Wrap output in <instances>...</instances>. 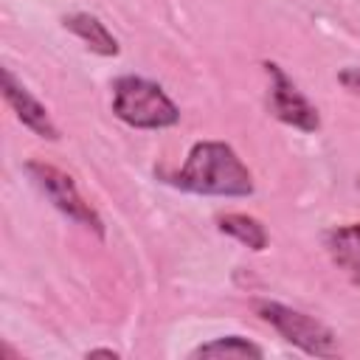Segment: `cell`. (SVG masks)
Masks as SVG:
<instances>
[{"mask_svg": "<svg viewBox=\"0 0 360 360\" xmlns=\"http://www.w3.org/2000/svg\"><path fill=\"white\" fill-rule=\"evenodd\" d=\"M166 183L194 191V194H217V197H250L253 174L239 160L233 146L222 141H197L188 149V158L177 174H166Z\"/></svg>", "mask_w": 360, "mask_h": 360, "instance_id": "cell-1", "label": "cell"}, {"mask_svg": "<svg viewBox=\"0 0 360 360\" xmlns=\"http://www.w3.org/2000/svg\"><path fill=\"white\" fill-rule=\"evenodd\" d=\"M112 112L135 129H166L180 121L177 104L160 84L141 76H121L112 84Z\"/></svg>", "mask_w": 360, "mask_h": 360, "instance_id": "cell-2", "label": "cell"}, {"mask_svg": "<svg viewBox=\"0 0 360 360\" xmlns=\"http://www.w3.org/2000/svg\"><path fill=\"white\" fill-rule=\"evenodd\" d=\"M253 309L262 321H267L284 340H290L301 352H307L312 357H332L338 352L332 329L323 326L321 321L309 318L307 312H298L278 301H256Z\"/></svg>", "mask_w": 360, "mask_h": 360, "instance_id": "cell-3", "label": "cell"}, {"mask_svg": "<svg viewBox=\"0 0 360 360\" xmlns=\"http://www.w3.org/2000/svg\"><path fill=\"white\" fill-rule=\"evenodd\" d=\"M25 172L34 180V186L53 202L56 211H62L68 219L90 228L96 236H104L101 217L96 214V208L90 202H84V197L79 194V188H76V183H73L70 174H65L62 169H56L51 163H42V160H28L25 163Z\"/></svg>", "mask_w": 360, "mask_h": 360, "instance_id": "cell-4", "label": "cell"}, {"mask_svg": "<svg viewBox=\"0 0 360 360\" xmlns=\"http://www.w3.org/2000/svg\"><path fill=\"white\" fill-rule=\"evenodd\" d=\"M264 70L270 76V110L278 121L301 129V132H315L321 127L318 110L307 101V96L295 87V82L284 73L281 65L264 62Z\"/></svg>", "mask_w": 360, "mask_h": 360, "instance_id": "cell-5", "label": "cell"}, {"mask_svg": "<svg viewBox=\"0 0 360 360\" xmlns=\"http://www.w3.org/2000/svg\"><path fill=\"white\" fill-rule=\"evenodd\" d=\"M3 96L11 104V110L17 112V118L22 121V127H28L31 132H37L39 138L59 141V127L51 121L48 110L28 93V87L8 68H3Z\"/></svg>", "mask_w": 360, "mask_h": 360, "instance_id": "cell-6", "label": "cell"}, {"mask_svg": "<svg viewBox=\"0 0 360 360\" xmlns=\"http://www.w3.org/2000/svg\"><path fill=\"white\" fill-rule=\"evenodd\" d=\"M323 245L329 250V259L349 276V281L360 284V222H349L326 231Z\"/></svg>", "mask_w": 360, "mask_h": 360, "instance_id": "cell-7", "label": "cell"}, {"mask_svg": "<svg viewBox=\"0 0 360 360\" xmlns=\"http://www.w3.org/2000/svg\"><path fill=\"white\" fill-rule=\"evenodd\" d=\"M62 25L68 31H73L93 53H101V56H115L118 53V39L107 31V25L98 17H93L87 11H76V14L62 17Z\"/></svg>", "mask_w": 360, "mask_h": 360, "instance_id": "cell-8", "label": "cell"}, {"mask_svg": "<svg viewBox=\"0 0 360 360\" xmlns=\"http://www.w3.org/2000/svg\"><path fill=\"white\" fill-rule=\"evenodd\" d=\"M191 357H225V360H262L264 352L262 346H256L253 340L242 338V335H225V338H217L211 343H202L191 352Z\"/></svg>", "mask_w": 360, "mask_h": 360, "instance_id": "cell-9", "label": "cell"}, {"mask_svg": "<svg viewBox=\"0 0 360 360\" xmlns=\"http://www.w3.org/2000/svg\"><path fill=\"white\" fill-rule=\"evenodd\" d=\"M219 231L222 233H231L233 239H239L250 250H264L267 248V231H264V225L256 217H248V214H225V217H219Z\"/></svg>", "mask_w": 360, "mask_h": 360, "instance_id": "cell-10", "label": "cell"}, {"mask_svg": "<svg viewBox=\"0 0 360 360\" xmlns=\"http://www.w3.org/2000/svg\"><path fill=\"white\" fill-rule=\"evenodd\" d=\"M338 82L343 84V90H349L352 96H360V68H343L338 73Z\"/></svg>", "mask_w": 360, "mask_h": 360, "instance_id": "cell-11", "label": "cell"}, {"mask_svg": "<svg viewBox=\"0 0 360 360\" xmlns=\"http://www.w3.org/2000/svg\"><path fill=\"white\" fill-rule=\"evenodd\" d=\"M87 357H112V360H115V357H118V352H112V349H90V352H87Z\"/></svg>", "mask_w": 360, "mask_h": 360, "instance_id": "cell-12", "label": "cell"}]
</instances>
